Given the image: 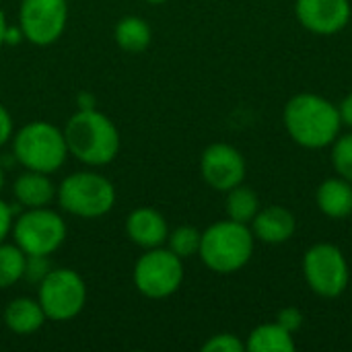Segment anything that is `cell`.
Here are the masks:
<instances>
[{"label": "cell", "mask_w": 352, "mask_h": 352, "mask_svg": "<svg viewBox=\"0 0 352 352\" xmlns=\"http://www.w3.org/2000/svg\"><path fill=\"white\" fill-rule=\"evenodd\" d=\"M68 227L62 214L43 208H27L12 225V239L27 256H52L66 241Z\"/></svg>", "instance_id": "6"}, {"label": "cell", "mask_w": 352, "mask_h": 352, "mask_svg": "<svg viewBox=\"0 0 352 352\" xmlns=\"http://www.w3.org/2000/svg\"><path fill=\"white\" fill-rule=\"evenodd\" d=\"M132 280L146 299H167L184 283V260L163 245L146 250L132 270Z\"/></svg>", "instance_id": "8"}, {"label": "cell", "mask_w": 352, "mask_h": 352, "mask_svg": "<svg viewBox=\"0 0 352 352\" xmlns=\"http://www.w3.org/2000/svg\"><path fill=\"white\" fill-rule=\"evenodd\" d=\"M318 208L334 221L346 219L352 214V184L344 177H330L326 179L316 194Z\"/></svg>", "instance_id": "17"}, {"label": "cell", "mask_w": 352, "mask_h": 352, "mask_svg": "<svg viewBox=\"0 0 352 352\" xmlns=\"http://www.w3.org/2000/svg\"><path fill=\"white\" fill-rule=\"evenodd\" d=\"M142 2H148V4H165L169 0H142Z\"/></svg>", "instance_id": "34"}, {"label": "cell", "mask_w": 352, "mask_h": 352, "mask_svg": "<svg viewBox=\"0 0 352 352\" xmlns=\"http://www.w3.org/2000/svg\"><path fill=\"white\" fill-rule=\"evenodd\" d=\"M338 111H340L342 124H346V126H351L352 128V93H349V95L342 99V103H340Z\"/></svg>", "instance_id": "30"}, {"label": "cell", "mask_w": 352, "mask_h": 352, "mask_svg": "<svg viewBox=\"0 0 352 352\" xmlns=\"http://www.w3.org/2000/svg\"><path fill=\"white\" fill-rule=\"evenodd\" d=\"M113 37H116V43L124 52L138 54V52H144L151 45L153 31H151V25L142 16L128 14V16L118 21Z\"/></svg>", "instance_id": "18"}, {"label": "cell", "mask_w": 352, "mask_h": 352, "mask_svg": "<svg viewBox=\"0 0 352 352\" xmlns=\"http://www.w3.org/2000/svg\"><path fill=\"white\" fill-rule=\"evenodd\" d=\"M4 184H6V177H4V169H2V165H0V192H2V188H4Z\"/></svg>", "instance_id": "33"}, {"label": "cell", "mask_w": 352, "mask_h": 352, "mask_svg": "<svg viewBox=\"0 0 352 352\" xmlns=\"http://www.w3.org/2000/svg\"><path fill=\"white\" fill-rule=\"evenodd\" d=\"M12 157L29 171L47 175L60 171L68 157L64 130L43 120L25 124L12 134Z\"/></svg>", "instance_id": "4"}, {"label": "cell", "mask_w": 352, "mask_h": 352, "mask_svg": "<svg viewBox=\"0 0 352 352\" xmlns=\"http://www.w3.org/2000/svg\"><path fill=\"white\" fill-rule=\"evenodd\" d=\"M303 274L309 289L324 297H340L351 280L349 262L340 248L332 243H316L303 258Z\"/></svg>", "instance_id": "9"}, {"label": "cell", "mask_w": 352, "mask_h": 352, "mask_svg": "<svg viewBox=\"0 0 352 352\" xmlns=\"http://www.w3.org/2000/svg\"><path fill=\"white\" fill-rule=\"evenodd\" d=\"M76 103H78V109H95V105H97L95 95H93V93H87V91L78 93Z\"/></svg>", "instance_id": "31"}, {"label": "cell", "mask_w": 352, "mask_h": 352, "mask_svg": "<svg viewBox=\"0 0 352 352\" xmlns=\"http://www.w3.org/2000/svg\"><path fill=\"white\" fill-rule=\"evenodd\" d=\"M6 27H8V21H6V14H4V10L0 6V45H4V31H6Z\"/></svg>", "instance_id": "32"}, {"label": "cell", "mask_w": 352, "mask_h": 352, "mask_svg": "<svg viewBox=\"0 0 352 352\" xmlns=\"http://www.w3.org/2000/svg\"><path fill=\"white\" fill-rule=\"evenodd\" d=\"M68 0H21L19 27L25 41L45 47L56 43L66 31Z\"/></svg>", "instance_id": "10"}, {"label": "cell", "mask_w": 352, "mask_h": 352, "mask_svg": "<svg viewBox=\"0 0 352 352\" xmlns=\"http://www.w3.org/2000/svg\"><path fill=\"white\" fill-rule=\"evenodd\" d=\"M56 186L47 173L25 171L12 184V196L23 208H43L56 198Z\"/></svg>", "instance_id": "15"}, {"label": "cell", "mask_w": 352, "mask_h": 352, "mask_svg": "<svg viewBox=\"0 0 352 352\" xmlns=\"http://www.w3.org/2000/svg\"><path fill=\"white\" fill-rule=\"evenodd\" d=\"M27 254L16 243H0V289H10L25 276Z\"/></svg>", "instance_id": "21"}, {"label": "cell", "mask_w": 352, "mask_h": 352, "mask_svg": "<svg viewBox=\"0 0 352 352\" xmlns=\"http://www.w3.org/2000/svg\"><path fill=\"white\" fill-rule=\"evenodd\" d=\"M256 237L250 225L237 221H219L202 233L200 260L217 274H233L241 270L254 256Z\"/></svg>", "instance_id": "3"}, {"label": "cell", "mask_w": 352, "mask_h": 352, "mask_svg": "<svg viewBox=\"0 0 352 352\" xmlns=\"http://www.w3.org/2000/svg\"><path fill=\"white\" fill-rule=\"evenodd\" d=\"M200 173L212 190L229 192L231 188L243 184L245 159L235 146L227 142H214L206 146L200 157Z\"/></svg>", "instance_id": "11"}, {"label": "cell", "mask_w": 352, "mask_h": 352, "mask_svg": "<svg viewBox=\"0 0 352 352\" xmlns=\"http://www.w3.org/2000/svg\"><path fill=\"white\" fill-rule=\"evenodd\" d=\"M2 318H4L6 328L12 334H19V336L35 334L37 330H41V326L47 320L41 303L37 299H31V297H16V299H12L4 307Z\"/></svg>", "instance_id": "16"}, {"label": "cell", "mask_w": 352, "mask_h": 352, "mask_svg": "<svg viewBox=\"0 0 352 352\" xmlns=\"http://www.w3.org/2000/svg\"><path fill=\"white\" fill-rule=\"evenodd\" d=\"M12 134H14V124H12V116L8 113V109L0 103V148L12 140Z\"/></svg>", "instance_id": "28"}, {"label": "cell", "mask_w": 352, "mask_h": 352, "mask_svg": "<svg viewBox=\"0 0 352 352\" xmlns=\"http://www.w3.org/2000/svg\"><path fill=\"white\" fill-rule=\"evenodd\" d=\"M245 351L250 352H295L293 334L278 324H262L248 336Z\"/></svg>", "instance_id": "19"}, {"label": "cell", "mask_w": 352, "mask_h": 352, "mask_svg": "<svg viewBox=\"0 0 352 352\" xmlns=\"http://www.w3.org/2000/svg\"><path fill=\"white\" fill-rule=\"evenodd\" d=\"M200 241H202V233L190 225H182V227L169 231V237H167L169 250L182 260L196 256L200 252Z\"/></svg>", "instance_id": "22"}, {"label": "cell", "mask_w": 352, "mask_h": 352, "mask_svg": "<svg viewBox=\"0 0 352 352\" xmlns=\"http://www.w3.org/2000/svg\"><path fill=\"white\" fill-rule=\"evenodd\" d=\"M68 155L87 167L109 165L120 153V132L116 124L95 109H78L64 126Z\"/></svg>", "instance_id": "2"}, {"label": "cell", "mask_w": 352, "mask_h": 352, "mask_svg": "<svg viewBox=\"0 0 352 352\" xmlns=\"http://www.w3.org/2000/svg\"><path fill=\"white\" fill-rule=\"evenodd\" d=\"M50 262H47V256H27V264H25V280L33 283V285H39L45 274L50 272Z\"/></svg>", "instance_id": "25"}, {"label": "cell", "mask_w": 352, "mask_h": 352, "mask_svg": "<svg viewBox=\"0 0 352 352\" xmlns=\"http://www.w3.org/2000/svg\"><path fill=\"white\" fill-rule=\"evenodd\" d=\"M56 200L60 208L72 217L99 219L113 208L116 188L105 175L97 171H76L60 182Z\"/></svg>", "instance_id": "5"}, {"label": "cell", "mask_w": 352, "mask_h": 352, "mask_svg": "<svg viewBox=\"0 0 352 352\" xmlns=\"http://www.w3.org/2000/svg\"><path fill=\"white\" fill-rule=\"evenodd\" d=\"M349 0H297L295 14L299 23L316 35H334L351 21Z\"/></svg>", "instance_id": "12"}, {"label": "cell", "mask_w": 352, "mask_h": 352, "mask_svg": "<svg viewBox=\"0 0 352 352\" xmlns=\"http://www.w3.org/2000/svg\"><path fill=\"white\" fill-rule=\"evenodd\" d=\"M258 210H260V198L252 188L239 184L227 192V217L231 221L250 225L252 219L258 214Z\"/></svg>", "instance_id": "20"}, {"label": "cell", "mask_w": 352, "mask_h": 352, "mask_svg": "<svg viewBox=\"0 0 352 352\" xmlns=\"http://www.w3.org/2000/svg\"><path fill=\"white\" fill-rule=\"evenodd\" d=\"M126 235L132 243H136L142 250L161 248L167 243L169 237V225L165 217L148 206L136 208L126 219Z\"/></svg>", "instance_id": "13"}, {"label": "cell", "mask_w": 352, "mask_h": 352, "mask_svg": "<svg viewBox=\"0 0 352 352\" xmlns=\"http://www.w3.org/2000/svg\"><path fill=\"white\" fill-rule=\"evenodd\" d=\"M250 229L258 241L268 245H280L295 235L297 221L289 208L272 204L268 208L258 210V214L250 223Z\"/></svg>", "instance_id": "14"}, {"label": "cell", "mask_w": 352, "mask_h": 352, "mask_svg": "<svg viewBox=\"0 0 352 352\" xmlns=\"http://www.w3.org/2000/svg\"><path fill=\"white\" fill-rule=\"evenodd\" d=\"M245 344L235 334H214L202 344V352H243Z\"/></svg>", "instance_id": "24"}, {"label": "cell", "mask_w": 352, "mask_h": 352, "mask_svg": "<svg viewBox=\"0 0 352 352\" xmlns=\"http://www.w3.org/2000/svg\"><path fill=\"white\" fill-rule=\"evenodd\" d=\"M283 122L289 136L303 148L330 146L342 126L338 107L316 93H299L289 99Z\"/></svg>", "instance_id": "1"}, {"label": "cell", "mask_w": 352, "mask_h": 352, "mask_svg": "<svg viewBox=\"0 0 352 352\" xmlns=\"http://www.w3.org/2000/svg\"><path fill=\"white\" fill-rule=\"evenodd\" d=\"M332 165L340 177L352 184V134L340 136L332 142Z\"/></svg>", "instance_id": "23"}, {"label": "cell", "mask_w": 352, "mask_h": 352, "mask_svg": "<svg viewBox=\"0 0 352 352\" xmlns=\"http://www.w3.org/2000/svg\"><path fill=\"white\" fill-rule=\"evenodd\" d=\"M14 210L8 202L0 200V243L6 241V237L12 233V225H14Z\"/></svg>", "instance_id": "27"}, {"label": "cell", "mask_w": 352, "mask_h": 352, "mask_svg": "<svg viewBox=\"0 0 352 352\" xmlns=\"http://www.w3.org/2000/svg\"><path fill=\"white\" fill-rule=\"evenodd\" d=\"M23 39H25V35H23V31H21L19 23H16V25H8V27H6V31H4V43H6V45H19Z\"/></svg>", "instance_id": "29"}, {"label": "cell", "mask_w": 352, "mask_h": 352, "mask_svg": "<svg viewBox=\"0 0 352 352\" xmlns=\"http://www.w3.org/2000/svg\"><path fill=\"white\" fill-rule=\"evenodd\" d=\"M37 301L52 322L74 320L87 303V285L72 268H54L37 285Z\"/></svg>", "instance_id": "7"}, {"label": "cell", "mask_w": 352, "mask_h": 352, "mask_svg": "<svg viewBox=\"0 0 352 352\" xmlns=\"http://www.w3.org/2000/svg\"><path fill=\"white\" fill-rule=\"evenodd\" d=\"M303 322H305V316H303L301 309H297V307H285V309H280L278 316H276V324L283 326V328H285L287 332H291V334L299 332V330L303 328Z\"/></svg>", "instance_id": "26"}]
</instances>
